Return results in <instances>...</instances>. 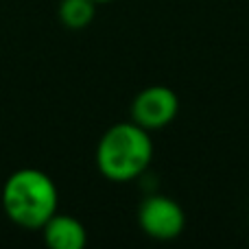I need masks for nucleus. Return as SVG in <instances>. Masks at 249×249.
I'll list each match as a JSON object with an SVG mask.
<instances>
[{
	"label": "nucleus",
	"instance_id": "f257e3e1",
	"mask_svg": "<svg viewBox=\"0 0 249 249\" xmlns=\"http://www.w3.org/2000/svg\"><path fill=\"white\" fill-rule=\"evenodd\" d=\"M2 210L16 225L26 230H42L57 212L59 193L51 175L39 168H20L11 173L2 186Z\"/></svg>",
	"mask_w": 249,
	"mask_h": 249
},
{
	"label": "nucleus",
	"instance_id": "f03ea898",
	"mask_svg": "<svg viewBox=\"0 0 249 249\" xmlns=\"http://www.w3.org/2000/svg\"><path fill=\"white\" fill-rule=\"evenodd\" d=\"M153 144L146 129L136 123H116L96 144V168L109 181H133L149 168Z\"/></svg>",
	"mask_w": 249,
	"mask_h": 249
},
{
	"label": "nucleus",
	"instance_id": "7ed1b4c3",
	"mask_svg": "<svg viewBox=\"0 0 249 249\" xmlns=\"http://www.w3.org/2000/svg\"><path fill=\"white\" fill-rule=\"evenodd\" d=\"M138 223L146 236L155 241H173L184 232L186 214L175 199L151 195L138 208Z\"/></svg>",
	"mask_w": 249,
	"mask_h": 249
},
{
	"label": "nucleus",
	"instance_id": "20e7f679",
	"mask_svg": "<svg viewBox=\"0 0 249 249\" xmlns=\"http://www.w3.org/2000/svg\"><path fill=\"white\" fill-rule=\"evenodd\" d=\"M179 99L168 86H149L138 92L131 103V121L146 131H158L175 121Z\"/></svg>",
	"mask_w": 249,
	"mask_h": 249
},
{
	"label": "nucleus",
	"instance_id": "39448f33",
	"mask_svg": "<svg viewBox=\"0 0 249 249\" xmlns=\"http://www.w3.org/2000/svg\"><path fill=\"white\" fill-rule=\"evenodd\" d=\"M44 243L51 249H83L88 243L86 228L70 214H53L42 225Z\"/></svg>",
	"mask_w": 249,
	"mask_h": 249
},
{
	"label": "nucleus",
	"instance_id": "423d86ee",
	"mask_svg": "<svg viewBox=\"0 0 249 249\" xmlns=\"http://www.w3.org/2000/svg\"><path fill=\"white\" fill-rule=\"evenodd\" d=\"M96 2L94 0H61L59 4V20L66 29H86L94 20Z\"/></svg>",
	"mask_w": 249,
	"mask_h": 249
},
{
	"label": "nucleus",
	"instance_id": "0eeeda50",
	"mask_svg": "<svg viewBox=\"0 0 249 249\" xmlns=\"http://www.w3.org/2000/svg\"><path fill=\"white\" fill-rule=\"evenodd\" d=\"M94 2L99 4V2H112V0H94Z\"/></svg>",
	"mask_w": 249,
	"mask_h": 249
}]
</instances>
